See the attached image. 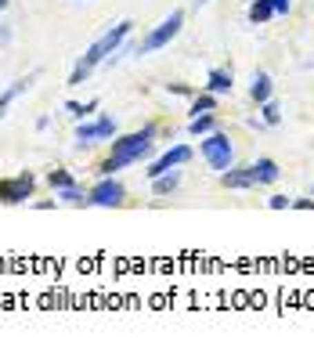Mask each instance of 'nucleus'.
Masks as SVG:
<instances>
[{
  "mask_svg": "<svg viewBox=\"0 0 314 354\" xmlns=\"http://www.w3.org/2000/svg\"><path fill=\"white\" fill-rule=\"evenodd\" d=\"M166 91H170V94H192L184 84H166Z\"/></svg>",
  "mask_w": 314,
  "mask_h": 354,
  "instance_id": "26",
  "label": "nucleus"
},
{
  "mask_svg": "<svg viewBox=\"0 0 314 354\" xmlns=\"http://www.w3.org/2000/svg\"><path fill=\"white\" fill-rule=\"evenodd\" d=\"M253 170H257V185H275V181H278V174H282L275 159H257Z\"/></svg>",
  "mask_w": 314,
  "mask_h": 354,
  "instance_id": "16",
  "label": "nucleus"
},
{
  "mask_svg": "<svg viewBox=\"0 0 314 354\" xmlns=\"http://www.w3.org/2000/svg\"><path fill=\"white\" fill-rule=\"evenodd\" d=\"M152 138H155V123H145L137 134H123V138H112V152L101 163V174H116L123 167H134L141 159L152 156Z\"/></svg>",
  "mask_w": 314,
  "mask_h": 354,
  "instance_id": "2",
  "label": "nucleus"
},
{
  "mask_svg": "<svg viewBox=\"0 0 314 354\" xmlns=\"http://www.w3.org/2000/svg\"><path fill=\"white\" fill-rule=\"evenodd\" d=\"M199 152L210 163V170H217V174H224L228 167H235V145H231V138L224 131H213V134L202 138L199 141Z\"/></svg>",
  "mask_w": 314,
  "mask_h": 354,
  "instance_id": "3",
  "label": "nucleus"
},
{
  "mask_svg": "<svg viewBox=\"0 0 314 354\" xmlns=\"http://www.w3.org/2000/svg\"><path fill=\"white\" fill-rule=\"evenodd\" d=\"M268 19H275V4H271V0H249V22L264 26Z\"/></svg>",
  "mask_w": 314,
  "mask_h": 354,
  "instance_id": "15",
  "label": "nucleus"
},
{
  "mask_svg": "<svg viewBox=\"0 0 314 354\" xmlns=\"http://www.w3.org/2000/svg\"><path fill=\"white\" fill-rule=\"evenodd\" d=\"M311 196H314V188H311Z\"/></svg>",
  "mask_w": 314,
  "mask_h": 354,
  "instance_id": "29",
  "label": "nucleus"
},
{
  "mask_svg": "<svg viewBox=\"0 0 314 354\" xmlns=\"http://www.w3.org/2000/svg\"><path fill=\"white\" fill-rule=\"evenodd\" d=\"M58 199L69 206H87V192L80 185H69V188H58Z\"/></svg>",
  "mask_w": 314,
  "mask_h": 354,
  "instance_id": "18",
  "label": "nucleus"
},
{
  "mask_svg": "<svg viewBox=\"0 0 314 354\" xmlns=\"http://www.w3.org/2000/svg\"><path fill=\"white\" fill-rule=\"evenodd\" d=\"M231 87H235L231 69H210V76H206V91L210 94H231Z\"/></svg>",
  "mask_w": 314,
  "mask_h": 354,
  "instance_id": "12",
  "label": "nucleus"
},
{
  "mask_svg": "<svg viewBox=\"0 0 314 354\" xmlns=\"http://www.w3.org/2000/svg\"><path fill=\"white\" fill-rule=\"evenodd\" d=\"M181 185V170H166V174H159V177H152V196H170Z\"/></svg>",
  "mask_w": 314,
  "mask_h": 354,
  "instance_id": "13",
  "label": "nucleus"
},
{
  "mask_svg": "<svg viewBox=\"0 0 314 354\" xmlns=\"http://www.w3.org/2000/svg\"><path fill=\"white\" fill-rule=\"evenodd\" d=\"M275 4V15H289V8H293V0H271Z\"/></svg>",
  "mask_w": 314,
  "mask_h": 354,
  "instance_id": "24",
  "label": "nucleus"
},
{
  "mask_svg": "<svg viewBox=\"0 0 314 354\" xmlns=\"http://www.w3.org/2000/svg\"><path fill=\"white\" fill-rule=\"evenodd\" d=\"M268 206H271V210H289L293 199H289V196H271V199H268Z\"/></svg>",
  "mask_w": 314,
  "mask_h": 354,
  "instance_id": "22",
  "label": "nucleus"
},
{
  "mask_svg": "<svg viewBox=\"0 0 314 354\" xmlns=\"http://www.w3.org/2000/svg\"><path fill=\"white\" fill-rule=\"evenodd\" d=\"M98 105H101L98 98H90V102H66V112H69L72 120H87V116H90V112L98 109Z\"/></svg>",
  "mask_w": 314,
  "mask_h": 354,
  "instance_id": "17",
  "label": "nucleus"
},
{
  "mask_svg": "<svg viewBox=\"0 0 314 354\" xmlns=\"http://www.w3.org/2000/svg\"><path fill=\"white\" fill-rule=\"evenodd\" d=\"M37 80H40V69H33V73H26V76H19V80H14V84H8L4 91H0V120L8 116V109H11L14 102H19L22 94H26L29 87H33V84H37Z\"/></svg>",
  "mask_w": 314,
  "mask_h": 354,
  "instance_id": "9",
  "label": "nucleus"
},
{
  "mask_svg": "<svg viewBox=\"0 0 314 354\" xmlns=\"http://www.w3.org/2000/svg\"><path fill=\"white\" fill-rule=\"evenodd\" d=\"M8 4H11V0H0V11H4V8H8Z\"/></svg>",
  "mask_w": 314,
  "mask_h": 354,
  "instance_id": "28",
  "label": "nucleus"
},
{
  "mask_svg": "<svg viewBox=\"0 0 314 354\" xmlns=\"http://www.w3.org/2000/svg\"><path fill=\"white\" fill-rule=\"evenodd\" d=\"M76 4H80V0H76Z\"/></svg>",
  "mask_w": 314,
  "mask_h": 354,
  "instance_id": "30",
  "label": "nucleus"
},
{
  "mask_svg": "<svg viewBox=\"0 0 314 354\" xmlns=\"http://www.w3.org/2000/svg\"><path fill=\"white\" fill-rule=\"evenodd\" d=\"M217 109V94H195V102H192V116H199V112H213Z\"/></svg>",
  "mask_w": 314,
  "mask_h": 354,
  "instance_id": "20",
  "label": "nucleus"
},
{
  "mask_svg": "<svg viewBox=\"0 0 314 354\" xmlns=\"http://www.w3.org/2000/svg\"><path fill=\"white\" fill-rule=\"evenodd\" d=\"M293 206L296 210H314V196L311 199H293Z\"/></svg>",
  "mask_w": 314,
  "mask_h": 354,
  "instance_id": "25",
  "label": "nucleus"
},
{
  "mask_svg": "<svg viewBox=\"0 0 314 354\" xmlns=\"http://www.w3.org/2000/svg\"><path fill=\"white\" fill-rule=\"evenodd\" d=\"M213 131H217L213 112H199V116H192V123H188V134H195V138H206Z\"/></svg>",
  "mask_w": 314,
  "mask_h": 354,
  "instance_id": "14",
  "label": "nucleus"
},
{
  "mask_svg": "<svg viewBox=\"0 0 314 354\" xmlns=\"http://www.w3.org/2000/svg\"><path fill=\"white\" fill-rule=\"evenodd\" d=\"M184 29V11H170L166 19L152 29V33L137 44V55H148V51H163L170 40H177V33Z\"/></svg>",
  "mask_w": 314,
  "mask_h": 354,
  "instance_id": "4",
  "label": "nucleus"
},
{
  "mask_svg": "<svg viewBox=\"0 0 314 354\" xmlns=\"http://www.w3.org/2000/svg\"><path fill=\"white\" fill-rule=\"evenodd\" d=\"M8 44H11V26L0 22V47H8Z\"/></svg>",
  "mask_w": 314,
  "mask_h": 354,
  "instance_id": "23",
  "label": "nucleus"
},
{
  "mask_svg": "<svg viewBox=\"0 0 314 354\" xmlns=\"http://www.w3.org/2000/svg\"><path fill=\"white\" fill-rule=\"evenodd\" d=\"M260 112H264V123H268V127H278V123H282V109H278V102H275V98L264 102V105H260Z\"/></svg>",
  "mask_w": 314,
  "mask_h": 354,
  "instance_id": "21",
  "label": "nucleus"
},
{
  "mask_svg": "<svg viewBox=\"0 0 314 354\" xmlns=\"http://www.w3.org/2000/svg\"><path fill=\"white\" fill-rule=\"evenodd\" d=\"M184 163H192V149H188V145H174V149H166L159 159H152L145 174H148V177H159V174L177 170V167H184Z\"/></svg>",
  "mask_w": 314,
  "mask_h": 354,
  "instance_id": "8",
  "label": "nucleus"
},
{
  "mask_svg": "<svg viewBox=\"0 0 314 354\" xmlns=\"http://www.w3.org/2000/svg\"><path fill=\"white\" fill-rule=\"evenodd\" d=\"M47 185H51V188L58 192V188H69V185H76V177H72L69 170H61V167H55L51 174H47Z\"/></svg>",
  "mask_w": 314,
  "mask_h": 354,
  "instance_id": "19",
  "label": "nucleus"
},
{
  "mask_svg": "<svg viewBox=\"0 0 314 354\" xmlns=\"http://www.w3.org/2000/svg\"><path fill=\"white\" fill-rule=\"evenodd\" d=\"M112 138H116V120L112 116H98L94 123H80L72 134L76 145H98V141H112Z\"/></svg>",
  "mask_w": 314,
  "mask_h": 354,
  "instance_id": "7",
  "label": "nucleus"
},
{
  "mask_svg": "<svg viewBox=\"0 0 314 354\" xmlns=\"http://www.w3.org/2000/svg\"><path fill=\"white\" fill-rule=\"evenodd\" d=\"M130 29H134V22H130V19H123V22H116V26H108L105 33H101L98 40H94V44L87 47V51H84V58L72 66V73H69V87H80L94 69L105 66V62L116 55V47L130 37Z\"/></svg>",
  "mask_w": 314,
  "mask_h": 354,
  "instance_id": "1",
  "label": "nucleus"
},
{
  "mask_svg": "<svg viewBox=\"0 0 314 354\" xmlns=\"http://www.w3.org/2000/svg\"><path fill=\"white\" fill-rule=\"evenodd\" d=\"M271 94H275V80L264 73V69H257L253 76H249V98H253L257 105H264Z\"/></svg>",
  "mask_w": 314,
  "mask_h": 354,
  "instance_id": "11",
  "label": "nucleus"
},
{
  "mask_svg": "<svg viewBox=\"0 0 314 354\" xmlns=\"http://www.w3.org/2000/svg\"><path fill=\"white\" fill-rule=\"evenodd\" d=\"M33 188H37V177L29 170L14 174V177H4V181H0V203H4V206H19V203H26L29 196H33Z\"/></svg>",
  "mask_w": 314,
  "mask_h": 354,
  "instance_id": "6",
  "label": "nucleus"
},
{
  "mask_svg": "<svg viewBox=\"0 0 314 354\" xmlns=\"http://www.w3.org/2000/svg\"><path fill=\"white\" fill-rule=\"evenodd\" d=\"M123 199H127V188H123L112 174H105L101 181L87 192V206H101V210H112Z\"/></svg>",
  "mask_w": 314,
  "mask_h": 354,
  "instance_id": "5",
  "label": "nucleus"
},
{
  "mask_svg": "<svg viewBox=\"0 0 314 354\" xmlns=\"http://www.w3.org/2000/svg\"><path fill=\"white\" fill-rule=\"evenodd\" d=\"M210 4V0H195V8H206Z\"/></svg>",
  "mask_w": 314,
  "mask_h": 354,
  "instance_id": "27",
  "label": "nucleus"
},
{
  "mask_svg": "<svg viewBox=\"0 0 314 354\" xmlns=\"http://www.w3.org/2000/svg\"><path fill=\"white\" fill-rule=\"evenodd\" d=\"M221 185L231 188V192H249V188H257V170H253V163H249V167H228V170L221 174Z\"/></svg>",
  "mask_w": 314,
  "mask_h": 354,
  "instance_id": "10",
  "label": "nucleus"
}]
</instances>
